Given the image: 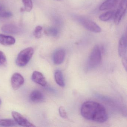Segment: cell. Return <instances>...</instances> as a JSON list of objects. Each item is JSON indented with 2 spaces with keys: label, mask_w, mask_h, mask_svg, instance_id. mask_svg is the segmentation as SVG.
Returning <instances> with one entry per match:
<instances>
[{
  "label": "cell",
  "mask_w": 127,
  "mask_h": 127,
  "mask_svg": "<svg viewBox=\"0 0 127 127\" xmlns=\"http://www.w3.org/2000/svg\"><path fill=\"white\" fill-rule=\"evenodd\" d=\"M81 114L86 119L96 122L102 123L108 119L107 111L103 105L94 101H87L81 108Z\"/></svg>",
  "instance_id": "6da1fadb"
},
{
  "label": "cell",
  "mask_w": 127,
  "mask_h": 127,
  "mask_svg": "<svg viewBox=\"0 0 127 127\" xmlns=\"http://www.w3.org/2000/svg\"><path fill=\"white\" fill-rule=\"evenodd\" d=\"M73 18L84 28L88 31L96 33H99L101 32L102 30L100 27L90 19L78 15H74Z\"/></svg>",
  "instance_id": "7a4b0ae2"
},
{
  "label": "cell",
  "mask_w": 127,
  "mask_h": 127,
  "mask_svg": "<svg viewBox=\"0 0 127 127\" xmlns=\"http://www.w3.org/2000/svg\"><path fill=\"white\" fill-rule=\"evenodd\" d=\"M34 53V50L29 47L23 50L19 53L16 60V64L19 67H24L29 62Z\"/></svg>",
  "instance_id": "3957f363"
},
{
  "label": "cell",
  "mask_w": 127,
  "mask_h": 127,
  "mask_svg": "<svg viewBox=\"0 0 127 127\" xmlns=\"http://www.w3.org/2000/svg\"><path fill=\"white\" fill-rule=\"evenodd\" d=\"M101 49L98 45H96L92 50L88 60V66L93 68L97 66L101 61Z\"/></svg>",
  "instance_id": "277c9868"
},
{
  "label": "cell",
  "mask_w": 127,
  "mask_h": 127,
  "mask_svg": "<svg viewBox=\"0 0 127 127\" xmlns=\"http://www.w3.org/2000/svg\"><path fill=\"white\" fill-rule=\"evenodd\" d=\"M127 0H121L118 9L114 13V21L116 25L119 24L127 11Z\"/></svg>",
  "instance_id": "5b68a950"
},
{
  "label": "cell",
  "mask_w": 127,
  "mask_h": 127,
  "mask_svg": "<svg viewBox=\"0 0 127 127\" xmlns=\"http://www.w3.org/2000/svg\"><path fill=\"white\" fill-rule=\"evenodd\" d=\"M12 115L14 120L19 125L23 127H35V126L26 117L18 112L15 111H12Z\"/></svg>",
  "instance_id": "8992f818"
},
{
  "label": "cell",
  "mask_w": 127,
  "mask_h": 127,
  "mask_svg": "<svg viewBox=\"0 0 127 127\" xmlns=\"http://www.w3.org/2000/svg\"><path fill=\"white\" fill-rule=\"evenodd\" d=\"M127 40L126 34L123 35L120 39L118 46V52L122 58H127Z\"/></svg>",
  "instance_id": "52a82bcc"
},
{
  "label": "cell",
  "mask_w": 127,
  "mask_h": 127,
  "mask_svg": "<svg viewBox=\"0 0 127 127\" xmlns=\"http://www.w3.org/2000/svg\"><path fill=\"white\" fill-rule=\"evenodd\" d=\"M24 78L22 75L18 73H15L12 75L11 78V84L14 90L19 89L24 83Z\"/></svg>",
  "instance_id": "ba28073f"
},
{
  "label": "cell",
  "mask_w": 127,
  "mask_h": 127,
  "mask_svg": "<svg viewBox=\"0 0 127 127\" xmlns=\"http://www.w3.org/2000/svg\"><path fill=\"white\" fill-rule=\"evenodd\" d=\"M32 79L33 81L43 87L46 85L47 82L43 75L40 72L34 71L32 75Z\"/></svg>",
  "instance_id": "9c48e42d"
},
{
  "label": "cell",
  "mask_w": 127,
  "mask_h": 127,
  "mask_svg": "<svg viewBox=\"0 0 127 127\" xmlns=\"http://www.w3.org/2000/svg\"><path fill=\"white\" fill-rule=\"evenodd\" d=\"M119 0H105L99 7L101 11L110 10L115 8L119 2Z\"/></svg>",
  "instance_id": "30bf717a"
},
{
  "label": "cell",
  "mask_w": 127,
  "mask_h": 127,
  "mask_svg": "<svg viewBox=\"0 0 127 127\" xmlns=\"http://www.w3.org/2000/svg\"><path fill=\"white\" fill-rule=\"evenodd\" d=\"M29 98L32 102L35 103H40L42 102L44 100V96L40 91L38 90H35L30 94Z\"/></svg>",
  "instance_id": "8fae6325"
},
{
  "label": "cell",
  "mask_w": 127,
  "mask_h": 127,
  "mask_svg": "<svg viewBox=\"0 0 127 127\" xmlns=\"http://www.w3.org/2000/svg\"><path fill=\"white\" fill-rule=\"evenodd\" d=\"M1 30L4 33L12 34H18L20 29L18 27L13 24H6L2 26Z\"/></svg>",
  "instance_id": "7c38bea8"
},
{
  "label": "cell",
  "mask_w": 127,
  "mask_h": 127,
  "mask_svg": "<svg viewBox=\"0 0 127 127\" xmlns=\"http://www.w3.org/2000/svg\"><path fill=\"white\" fill-rule=\"evenodd\" d=\"M16 40L14 37L3 34H0V44L4 46H11L14 45Z\"/></svg>",
  "instance_id": "4fadbf2b"
},
{
  "label": "cell",
  "mask_w": 127,
  "mask_h": 127,
  "mask_svg": "<svg viewBox=\"0 0 127 127\" xmlns=\"http://www.w3.org/2000/svg\"><path fill=\"white\" fill-rule=\"evenodd\" d=\"M65 51L63 49H59L56 51L53 57L54 64L59 65L64 61L65 57Z\"/></svg>",
  "instance_id": "5bb4252c"
},
{
  "label": "cell",
  "mask_w": 127,
  "mask_h": 127,
  "mask_svg": "<svg viewBox=\"0 0 127 127\" xmlns=\"http://www.w3.org/2000/svg\"><path fill=\"white\" fill-rule=\"evenodd\" d=\"M55 79L58 85L64 87L65 85L62 73L60 70H57L55 73Z\"/></svg>",
  "instance_id": "9a60e30c"
},
{
  "label": "cell",
  "mask_w": 127,
  "mask_h": 127,
  "mask_svg": "<svg viewBox=\"0 0 127 127\" xmlns=\"http://www.w3.org/2000/svg\"><path fill=\"white\" fill-rule=\"evenodd\" d=\"M115 11H109L101 14L99 17L101 21L106 22L109 21L113 17Z\"/></svg>",
  "instance_id": "2e32d148"
},
{
  "label": "cell",
  "mask_w": 127,
  "mask_h": 127,
  "mask_svg": "<svg viewBox=\"0 0 127 127\" xmlns=\"http://www.w3.org/2000/svg\"><path fill=\"white\" fill-rule=\"evenodd\" d=\"M17 123L14 120L5 119L0 120V126L3 127H12L17 125Z\"/></svg>",
  "instance_id": "e0dca14e"
},
{
  "label": "cell",
  "mask_w": 127,
  "mask_h": 127,
  "mask_svg": "<svg viewBox=\"0 0 127 127\" xmlns=\"http://www.w3.org/2000/svg\"><path fill=\"white\" fill-rule=\"evenodd\" d=\"M45 32L47 35L49 36L56 37L58 35L59 31L56 27H50L46 30Z\"/></svg>",
  "instance_id": "ac0fdd59"
},
{
  "label": "cell",
  "mask_w": 127,
  "mask_h": 127,
  "mask_svg": "<svg viewBox=\"0 0 127 127\" xmlns=\"http://www.w3.org/2000/svg\"><path fill=\"white\" fill-rule=\"evenodd\" d=\"M24 6V9L26 11L30 12L33 7V3L32 0H22Z\"/></svg>",
  "instance_id": "d6986e66"
},
{
  "label": "cell",
  "mask_w": 127,
  "mask_h": 127,
  "mask_svg": "<svg viewBox=\"0 0 127 127\" xmlns=\"http://www.w3.org/2000/svg\"><path fill=\"white\" fill-rule=\"evenodd\" d=\"M43 30V27L41 26H38L35 27V29L33 32V35L35 38H40L42 36V32Z\"/></svg>",
  "instance_id": "ffe728a7"
},
{
  "label": "cell",
  "mask_w": 127,
  "mask_h": 127,
  "mask_svg": "<svg viewBox=\"0 0 127 127\" xmlns=\"http://www.w3.org/2000/svg\"><path fill=\"white\" fill-rule=\"evenodd\" d=\"M7 64V59L5 54L0 50V66H5Z\"/></svg>",
  "instance_id": "44dd1931"
},
{
  "label": "cell",
  "mask_w": 127,
  "mask_h": 127,
  "mask_svg": "<svg viewBox=\"0 0 127 127\" xmlns=\"http://www.w3.org/2000/svg\"><path fill=\"white\" fill-rule=\"evenodd\" d=\"M12 13L11 12L3 11L0 12V18H8L11 17L12 16Z\"/></svg>",
  "instance_id": "7402d4cb"
},
{
  "label": "cell",
  "mask_w": 127,
  "mask_h": 127,
  "mask_svg": "<svg viewBox=\"0 0 127 127\" xmlns=\"http://www.w3.org/2000/svg\"><path fill=\"white\" fill-rule=\"evenodd\" d=\"M59 113L60 116L64 119H67V116L66 110L64 107L61 106L59 109Z\"/></svg>",
  "instance_id": "603a6c76"
},
{
  "label": "cell",
  "mask_w": 127,
  "mask_h": 127,
  "mask_svg": "<svg viewBox=\"0 0 127 127\" xmlns=\"http://www.w3.org/2000/svg\"><path fill=\"white\" fill-rule=\"evenodd\" d=\"M122 63L126 70H127V58H123L122 59Z\"/></svg>",
  "instance_id": "cb8c5ba5"
},
{
  "label": "cell",
  "mask_w": 127,
  "mask_h": 127,
  "mask_svg": "<svg viewBox=\"0 0 127 127\" xmlns=\"http://www.w3.org/2000/svg\"><path fill=\"white\" fill-rule=\"evenodd\" d=\"M4 7L1 3H0V12L4 11Z\"/></svg>",
  "instance_id": "d4e9b609"
},
{
  "label": "cell",
  "mask_w": 127,
  "mask_h": 127,
  "mask_svg": "<svg viewBox=\"0 0 127 127\" xmlns=\"http://www.w3.org/2000/svg\"><path fill=\"white\" fill-rule=\"evenodd\" d=\"M57 0V1H61L62 0Z\"/></svg>",
  "instance_id": "484cf974"
},
{
  "label": "cell",
  "mask_w": 127,
  "mask_h": 127,
  "mask_svg": "<svg viewBox=\"0 0 127 127\" xmlns=\"http://www.w3.org/2000/svg\"><path fill=\"white\" fill-rule=\"evenodd\" d=\"M0 104H1V100L0 99Z\"/></svg>",
  "instance_id": "4316f807"
}]
</instances>
